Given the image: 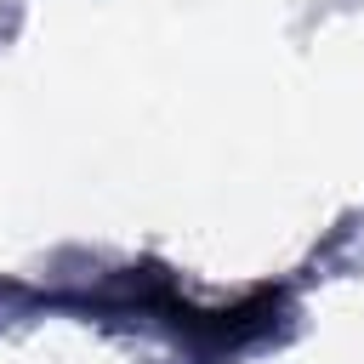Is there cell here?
<instances>
[{"instance_id":"6da1fadb","label":"cell","mask_w":364,"mask_h":364,"mask_svg":"<svg viewBox=\"0 0 364 364\" xmlns=\"http://www.w3.org/2000/svg\"><path fill=\"white\" fill-rule=\"evenodd\" d=\"M154 307L165 313L171 330H182V336H193L199 347H216V353H222V347H245V341H256V336L273 330V318H279V290H256V296H245V301H233V307H193V301H182L171 284H159Z\"/></svg>"}]
</instances>
